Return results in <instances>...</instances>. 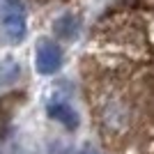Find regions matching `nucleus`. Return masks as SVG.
<instances>
[{
  "instance_id": "obj_3",
  "label": "nucleus",
  "mask_w": 154,
  "mask_h": 154,
  "mask_svg": "<svg viewBox=\"0 0 154 154\" xmlns=\"http://www.w3.org/2000/svg\"><path fill=\"white\" fill-rule=\"evenodd\" d=\"M62 67V48L51 39H42L35 51V69L42 76H53Z\"/></svg>"
},
{
  "instance_id": "obj_5",
  "label": "nucleus",
  "mask_w": 154,
  "mask_h": 154,
  "mask_svg": "<svg viewBox=\"0 0 154 154\" xmlns=\"http://www.w3.org/2000/svg\"><path fill=\"white\" fill-rule=\"evenodd\" d=\"M53 30H55V35H58L60 39H64V42H71V39H76V37H78L81 21H78V16H74V14H62L60 19H55V23H53Z\"/></svg>"
},
{
  "instance_id": "obj_1",
  "label": "nucleus",
  "mask_w": 154,
  "mask_h": 154,
  "mask_svg": "<svg viewBox=\"0 0 154 154\" xmlns=\"http://www.w3.org/2000/svg\"><path fill=\"white\" fill-rule=\"evenodd\" d=\"M99 122L106 136H122L131 127V108L122 99L110 97L101 103L99 108Z\"/></svg>"
},
{
  "instance_id": "obj_6",
  "label": "nucleus",
  "mask_w": 154,
  "mask_h": 154,
  "mask_svg": "<svg viewBox=\"0 0 154 154\" xmlns=\"http://www.w3.org/2000/svg\"><path fill=\"white\" fill-rule=\"evenodd\" d=\"M78 154H101V152H99L97 147H92V145H83Z\"/></svg>"
},
{
  "instance_id": "obj_4",
  "label": "nucleus",
  "mask_w": 154,
  "mask_h": 154,
  "mask_svg": "<svg viewBox=\"0 0 154 154\" xmlns=\"http://www.w3.org/2000/svg\"><path fill=\"white\" fill-rule=\"evenodd\" d=\"M46 110H48V117H51V120L60 122L64 129H69V131L78 129V124H81V120H78V113L71 108L69 103H64V101H51Z\"/></svg>"
},
{
  "instance_id": "obj_2",
  "label": "nucleus",
  "mask_w": 154,
  "mask_h": 154,
  "mask_svg": "<svg viewBox=\"0 0 154 154\" xmlns=\"http://www.w3.org/2000/svg\"><path fill=\"white\" fill-rule=\"evenodd\" d=\"M2 30H5V37L12 42V44H19L26 37L28 30V19H26V5L21 0H5L2 5Z\"/></svg>"
}]
</instances>
